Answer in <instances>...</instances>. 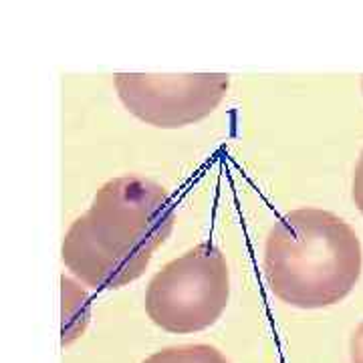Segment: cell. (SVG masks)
Listing matches in <instances>:
<instances>
[{"mask_svg": "<svg viewBox=\"0 0 363 363\" xmlns=\"http://www.w3.org/2000/svg\"><path fill=\"white\" fill-rule=\"evenodd\" d=\"M362 91H363V79H362Z\"/></svg>", "mask_w": 363, "mask_h": 363, "instance_id": "8", "label": "cell"}, {"mask_svg": "<svg viewBox=\"0 0 363 363\" xmlns=\"http://www.w3.org/2000/svg\"><path fill=\"white\" fill-rule=\"evenodd\" d=\"M351 198L355 202L357 210L363 214V150L359 154V160L353 169V182H351Z\"/></svg>", "mask_w": 363, "mask_h": 363, "instance_id": "6", "label": "cell"}, {"mask_svg": "<svg viewBox=\"0 0 363 363\" xmlns=\"http://www.w3.org/2000/svg\"><path fill=\"white\" fill-rule=\"evenodd\" d=\"M230 87L226 73H117L116 89L131 116L145 123L176 130L202 121L222 104Z\"/></svg>", "mask_w": 363, "mask_h": 363, "instance_id": "4", "label": "cell"}, {"mask_svg": "<svg viewBox=\"0 0 363 363\" xmlns=\"http://www.w3.org/2000/svg\"><path fill=\"white\" fill-rule=\"evenodd\" d=\"M143 363H228V359L216 347L198 343L160 350Z\"/></svg>", "mask_w": 363, "mask_h": 363, "instance_id": "5", "label": "cell"}, {"mask_svg": "<svg viewBox=\"0 0 363 363\" xmlns=\"http://www.w3.org/2000/svg\"><path fill=\"white\" fill-rule=\"evenodd\" d=\"M359 236L337 214L321 208L286 212L264 245V279L283 303L323 309L350 295L362 277Z\"/></svg>", "mask_w": 363, "mask_h": 363, "instance_id": "2", "label": "cell"}, {"mask_svg": "<svg viewBox=\"0 0 363 363\" xmlns=\"http://www.w3.org/2000/svg\"><path fill=\"white\" fill-rule=\"evenodd\" d=\"M230 298V271L220 248L196 245L154 274L145 313L168 333H196L214 325Z\"/></svg>", "mask_w": 363, "mask_h": 363, "instance_id": "3", "label": "cell"}, {"mask_svg": "<svg viewBox=\"0 0 363 363\" xmlns=\"http://www.w3.org/2000/svg\"><path fill=\"white\" fill-rule=\"evenodd\" d=\"M351 363H363V321L357 325V329L353 331L350 343Z\"/></svg>", "mask_w": 363, "mask_h": 363, "instance_id": "7", "label": "cell"}, {"mask_svg": "<svg viewBox=\"0 0 363 363\" xmlns=\"http://www.w3.org/2000/svg\"><path fill=\"white\" fill-rule=\"evenodd\" d=\"M164 186L142 176L105 182L89 210L67 230L61 259L91 289H119L140 279L174 228Z\"/></svg>", "mask_w": 363, "mask_h": 363, "instance_id": "1", "label": "cell"}]
</instances>
